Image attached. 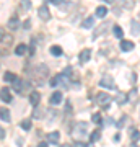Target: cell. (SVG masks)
<instances>
[{
  "mask_svg": "<svg viewBox=\"0 0 140 147\" xmlns=\"http://www.w3.org/2000/svg\"><path fill=\"white\" fill-rule=\"evenodd\" d=\"M111 95H108L106 92H99L96 95V103H98L101 108H109V103H111Z\"/></svg>",
  "mask_w": 140,
  "mask_h": 147,
  "instance_id": "cell-1",
  "label": "cell"
},
{
  "mask_svg": "<svg viewBox=\"0 0 140 147\" xmlns=\"http://www.w3.org/2000/svg\"><path fill=\"white\" fill-rule=\"evenodd\" d=\"M72 134L77 141H80V137H83L86 134V123H78L75 126V131H72Z\"/></svg>",
  "mask_w": 140,
  "mask_h": 147,
  "instance_id": "cell-2",
  "label": "cell"
},
{
  "mask_svg": "<svg viewBox=\"0 0 140 147\" xmlns=\"http://www.w3.org/2000/svg\"><path fill=\"white\" fill-rule=\"evenodd\" d=\"M68 77H65L64 74H60V75H56L54 79H51V87H57V85L62 84L64 87H68Z\"/></svg>",
  "mask_w": 140,
  "mask_h": 147,
  "instance_id": "cell-3",
  "label": "cell"
},
{
  "mask_svg": "<svg viewBox=\"0 0 140 147\" xmlns=\"http://www.w3.org/2000/svg\"><path fill=\"white\" fill-rule=\"evenodd\" d=\"M99 85L101 87H104V88H116V84H114V79L113 77H109V75H106V77H103V79L99 80Z\"/></svg>",
  "mask_w": 140,
  "mask_h": 147,
  "instance_id": "cell-4",
  "label": "cell"
},
{
  "mask_svg": "<svg viewBox=\"0 0 140 147\" xmlns=\"http://www.w3.org/2000/svg\"><path fill=\"white\" fill-rule=\"evenodd\" d=\"M135 44L132 41H127V39H121V51H124V53H130V51H134Z\"/></svg>",
  "mask_w": 140,
  "mask_h": 147,
  "instance_id": "cell-5",
  "label": "cell"
},
{
  "mask_svg": "<svg viewBox=\"0 0 140 147\" xmlns=\"http://www.w3.org/2000/svg\"><path fill=\"white\" fill-rule=\"evenodd\" d=\"M39 100H41V95H39V92H38V90H33L31 93H29V103H31V106H34V108H36V106L39 105Z\"/></svg>",
  "mask_w": 140,
  "mask_h": 147,
  "instance_id": "cell-6",
  "label": "cell"
},
{
  "mask_svg": "<svg viewBox=\"0 0 140 147\" xmlns=\"http://www.w3.org/2000/svg\"><path fill=\"white\" fill-rule=\"evenodd\" d=\"M39 18L42 21H49L51 20V13H49V8L46 5H41L39 7Z\"/></svg>",
  "mask_w": 140,
  "mask_h": 147,
  "instance_id": "cell-7",
  "label": "cell"
},
{
  "mask_svg": "<svg viewBox=\"0 0 140 147\" xmlns=\"http://www.w3.org/2000/svg\"><path fill=\"white\" fill-rule=\"evenodd\" d=\"M60 101H62V93H60V92H54V93L51 95L49 103H51L52 106H57V105H60Z\"/></svg>",
  "mask_w": 140,
  "mask_h": 147,
  "instance_id": "cell-8",
  "label": "cell"
},
{
  "mask_svg": "<svg viewBox=\"0 0 140 147\" xmlns=\"http://www.w3.org/2000/svg\"><path fill=\"white\" fill-rule=\"evenodd\" d=\"M0 98L5 101V103H10L11 101V93H10V88H7V87H3V88L0 90Z\"/></svg>",
  "mask_w": 140,
  "mask_h": 147,
  "instance_id": "cell-9",
  "label": "cell"
},
{
  "mask_svg": "<svg viewBox=\"0 0 140 147\" xmlns=\"http://www.w3.org/2000/svg\"><path fill=\"white\" fill-rule=\"evenodd\" d=\"M59 139H60V132L59 131H52L47 134V142H51V144H57Z\"/></svg>",
  "mask_w": 140,
  "mask_h": 147,
  "instance_id": "cell-10",
  "label": "cell"
},
{
  "mask_svg": "<svg viewBox=\"0 0 140 147\" xmlns=\"http://www.w3.org/2000/svg\"><path fill=\"white\" fill-rule=\"evenodd\" d=\"M90 57H91V51H90V49H83L82 53H80V62L82 64H85V62H88L90 61Z\"/></svg>",
  "mask_w": 140,
  "mask_h": 147,
  "instance_id": "cell-11",
  "label": "cell"
},
{
  "mask_svg": "<svg viewBox=\"0 0 140 147\" xmlns=\"http://www.w3.org/2000/svg\"><path fill=\"white\" fill-rule=\"evenodd\" d=\"M0 119L5 121V123H10V111L3 106H0Z\"/></svg>",
  "mask_w": 140,
  "mask_h": 147,
  "instance_id": "cell-12",
  "label": "cell"
},
{
  "mask_svg": "<svg viewBox=\"0 0 140 147\" xmlns=\"http://www.w3.org/2000/svg\"><path fill=\"white\" fill-rule=\"evenodd\" d=\"M7 25H8V28H10V30H18V28H20V20H18L16 16H13V18H10V20H8V23H7Z\"/></svg>",
  "mask_w": 140,
  "mask_h": 147,
  "instance_id": "cell-13",
  "label": "cell"
},
{
  "mask_svg": "<svg viewBox=\"0 0 140 147\" xmlns=\"http://www.w3.org/2000/svg\"><path fill=\"white\" fill-rule=\"evenodd\" d=\"M108 25H109V23H101V25H99V26L96 28V30H94L93 38H98L99 34H101V33H104V31H106V30H108Z\"/></svg>",
  "mask_w": 140,
  "mask_h": 147,
  "instance_id": "cell-14",
  "label": "cell"
},
{
  "mask_svg": "<svg viewBox=\"0 0 140 147\" xmlns=\"http://www.w3.org/2000/svg\"><path fill=\"white\" fill-rule=\"evenodd\" d=\"M47 72H49V69L42 64V65H39V67L36 69V77H41V75H47Z\"/></svg>",
  "mask_w": 140,
  "mask_h": 147,
  "instance_id": "cell-15",
  "label": "cell"
},
{
  "mask_svg": "<svg viewBox=\"0 0 140 147\" xmlns=\"http://www.w3.org/2000/svg\"><path fill=\"white\" fill-rule=\"evenodd\" d=\"M106 13H108V8H106V7H98V8H96V16H98V18H104V16H106Z\"/></svg>",
  "mask_w": 140,
  "mask_h": 147,
  "instance_id": "cell-16",
  "label": "cell"
},
{
  "mask_svg": "<svg viewBox=\"0 0 140 147\" xmlns=\"http://www.w3.org/2000/svg\"><path fill=\"white\" fill-rule=\"evenodd\" d=\"M113 33H114V36L117 38V39H121V38H124V31H122V28H121V26H117V25H116V26L113 28Z\"/></svg>",
  "mask_w": 140,
  "mask_h": 147,
  "instance_id": "cell-17",
  "label": "cell"
},
{
  "mask_svg": "<svg viewBox=\"0 0 140 147\" xmlns=\"http://www.w3.org/2000/svg\"><path fill=\"white\" fill-rule=\"evenodd\" d=\"M82 25H83V28H86V30H88V28H91L94 25V16H88V18L83 21Z\"/></svg>",
  "mask_w": 140,
  "mask_h": 147,
  "instance_id": "cell-18",
  "label": "cell"
},
{
  "mask_svg": "<svg viewBox=\"0 0 140 147\" xmlns=\"http://www.w3.org/2000/svg\"><path fill=\"white\" fill-rule=\"evenodd\" d=\"M127 100H129V98H127V95H125V93H119L117 96H116V101H117L119 105H125Z\"/></svg>",
  "mask_w": 140,
  "mask_h": 147,
  "instance_id": "cell-19",
  "label": "cell"
},
{
  "mask_svg": "<svg viewBox=\"0 0 140 147\" xmlns=\"http://www.w3.org/2000/svg\"><path fill=\"white\" fill-rule=\"evenodd\" d=\"M26 49H28V47H26V44H18V46H16V49H15V54H16V56H23V54L26 53Z\"/></svg>",
  "mask_w": 140,
  "mask_h": 147,
  "instance_id": "cell-20",
  "label": "cell"
},
{
  "mask_svg": "<svg viewBox=\"0 0 140 147\" xmlns=\"http://www.w3.org/2000/svg\"><path fill=\"white\" fill-rule=\"evenodd\" d=\"M51 54L52 56H62V47L60 46H51Z\"/></svg>",
  "mask_w": 140,
  "mask_h": 147,
  "instance_id": "cell-21",
  "label": "cell"
},
{
  "mask_svg": "<svg viewBox=\"0 0 140 147\" xmlns=\"http://www.w3.org/2000/svg\"><path fill=\"white\" fill-rule=\"evenodd\" d=\"M15 79H16V75L13 72H5L3 74V80H5V82H13Z\"/></svg>",
  "mask_w": 140,
  "mask_h": 147,
  "instance_id": "cell-22",
  "label": "cell"
},
{
  "mask_svg": "<svg viewBox=\"0 0 140 147\" xmlns=\"http://www.w3.org/2000/svg\"><path fill=\"white\" fill-rule=\"evenodd\" d=\"M99 137H101V132H99V131H93L91 134H90V142L99 141Z\"/></svg>",
  "mask_w": 140,
  "mask_h": 147,
  "instance_id": "cell-23",
  "label": "cell"
},
{
  "mask_svg": "<svg viewBox=\"0 0 140 147\" xmlns=\"http://www.w3.org/2000/svg\"><path fill=\"white\" fill-rule=\"evenodd\" d=\"M91 121H93L94 124H101V123H103V118H101L99 113H94V115L91 116Z\"/></svg>",
  "mask_w": 140,
  "mask_h": 147,
  "instance_id": "cell-24",
  "label": "cell"
},
{
  "mask_svg": "<svg viewBox=\"0 0 140 147\" xmlns=\"http://www.w3.org/2000/svg\"><path fill=\"white\" fill-rule=\"evenodd\" d=\"M21 127H23L25 131H29V129H31V121L29 119H23L21 121Z\"/></svg>",
  "mask_w": 140,
  "mask_h": 147,
  "instance_id": "cell-25",
  "label": "cell"
},
{
  "mask_svg": "<svg viewBox=\"0 0 140 147\" xmlns=\"http://www.w3.org/2000/svg\"><path fill=\"white\" fill-rule=\"evenodd\" d=\"M132 34L134 36H139V21L137 20L132 21Z\"/></svg>",
  "mask_w": 140,
  "mask_h": 147,
  "instance_id": "cell-26",
  "label": "cell"
},
{
  "mask_svg": "<svg viewBox=\"0 0 140 147\" xmlns=\"http://www.w3.org/2000/svg\"><path fill=\"white\" fill-rule=\"evenodd\" d=\"M21 8L23 10H29L31 8V0H21Z\"/></svg>",
  "mask_w": 140,
  "mask_h": 147,
  "instance_id": "cell-27",
  "label": "cell"
},
{
  "mask_svg": "<svg viewBox=\"0 0 140 147\" xmlns=\"http://www.w3.org/2000/svg\"><path fill=\"white\" fill-rule=\"evenodd\" d=\"M73 147H88V144L86 142H82V141H77L73 144Z\"/></svg>",
  "mask_w": 140,
  "mask_h": 147,
  "instance_id": "cell-28",
  "label": "cell"
},
{
  "mask_svg": "<svg viewBox=\"0 0 140 147\" xmlns=\"http://www.w3.org/2000/svg\"><path fill=\"white\" fill-rule=\"evenodd\" d=\"M42 113H44V111H41V110H38V108H34V113H33V116H34V118H41Z\"/></svg>",
  "mask_w": 140,
  "mask_h": 147,
  "instance_id": "cell-29",
  "label": "cell"
},
{
  "mask_svg": "<svg viewBox=\"0 0 140 147\" xmlns=\"http://www.w3.org/2000/svg\"><path fill=\"white\" fill-rule=\"evenodd\" d=\"M132 141H134V142L139 141V131H137V129H135V131L132 132Z\"/></svg>",
  "mask_w": 140,
  "mask_h": 147,
  "instance_id": "cell-30",
  "label": "cell"
},
{
  "mask_svg": "<svg viewBox=\"0 0 140 147\" xmlns=\"http://www.w3.org/2000/svg\"><path fill=\"white\" fill-rule=\"evenodd\" d=\"M23 28H25V30H29V28H31V20H26L25 23H23Z\"/></svg>",
  "mask_w": 140,
  "mask_h": 147,
  "instance_id": "cell-31",
  "label": "cell"
},
{
  "mask_svg": "<svg viewBox=\"0 0 140 147\" xmlns=\"http://www.w3.org/2000/svg\"><path fill=\"white\" fill-rule=\"evenodd\" d=\"M51 3H54V5H60V3H64L65 0H49Z\"/></svg>",
  "mask_w": 140,
  "mask_h": 147,
  "instance_id": "cell-32",
  "label": "cell"
},
{
  "mask_svg": "<svg viewBox=\"0 0 140 147\" xmlns=\"http://www.w3.org/2000/svg\"><path fill=\"white\" fill-rule=\"evenodd\" d=\"M5 137V131H3V127H0V139H3Z\"/></svg>",
  "mask_w": 140,
  "mask_h": 147,
  "instance_id": "cell-33",
  "label": "cell"
},
{
  "mask_svg": "<svg viewBox=\"0 0 140 147\" xmlns=\"http://www.w3.org/2000/svg\"><path fill=\"white\" fill-rule=\"evenodd\" d=\"M38 147H47V142H39V146Z\"/></svg>",
  "mask_w": 140,
  "mask_h": 147,
  "instance_id": "cell-34",
  "label": "cell"
},
{
  "mask_svg": "<svg viewBox=\"0 0 140 147\" xmlns=\"http://www.w3.org/2000/svg\"><path fill=\"white\" fill-rule=\"evenodd\" d=\"M130 147H139V144H137V142H132V144H130Z\"/></svg>",
  "mask_w": 140,
  "mask_h": 147,
  "instance_id": "cell-35",
  "label": "cell"
},
{
  "mask_svg": "<svg viewBox=\"0 0 140 147\" xmlns=\"http://www.w3.org/2000/svg\"><path fill=\"white\" fill-rule=\"evenodd\" d=\"M104 2H108V3H113V2H114V0H104Z\"/></svg>",
  "mask_w": 140,
  "mask_h": 147,
  "instance_id": "cell-36",
  "label": "cell"
},
{
  "mask_svg": "<svg viewBox=\"0 0 140 147\" xmlns=\"http://www.w3.org/2000/svg\"><path fill=\"white\" fill-rule=\"evenodd\" d=\"M60 147H70V146H68V144H62Z\"/></svg>",
  "mask_w": 140,
  "mask_h": 147,
  "instance_id": "cell-37",
  "label": "cell"
}]
</instances>
